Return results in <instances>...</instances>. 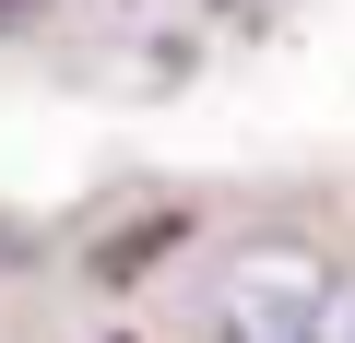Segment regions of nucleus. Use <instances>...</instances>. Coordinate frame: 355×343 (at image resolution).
Segmentation results:
<instances>
[{"mask_svg":"<svg viewBox=\"0 0 355 343\" xmlns=\"http://www.w3.org/2000/svg\"><path fill=\"white\" fill-rule=\"evenodd\" d=\"M343 343H355V319H343Z\"/></svg>","mask_w":355,"mask_h":343,"instance_id":"obj_2","label":"nucleus"},{"mask_svg":"<svg viewBox=\"0 0 355 343\" xmlns=\"http://www.w3.org/2000/svg\"><path fill=\"white\" fill-rule=\"evenodd\" d=\"M214 343H331V272L308 249H237L214 272Z\"/></svg>","mask_w":355,"mask_h":343,"instance_id":"obj_1","label":"nucleus"}]
</instances>
